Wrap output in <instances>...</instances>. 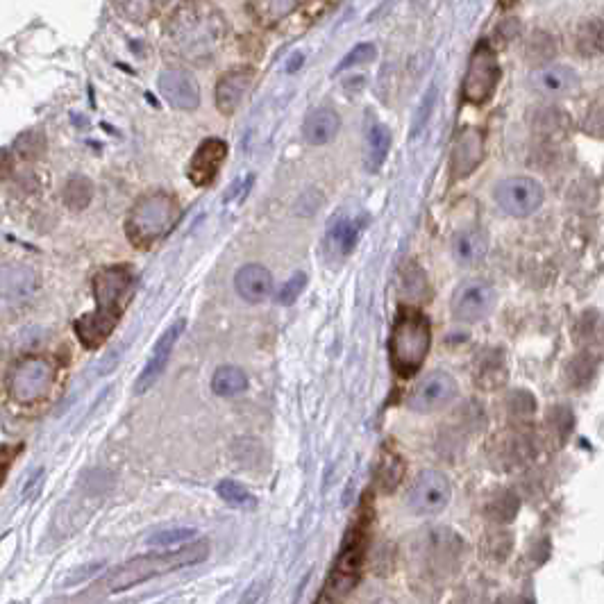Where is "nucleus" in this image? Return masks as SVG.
Listing matches in <instances>:
<instances>
[{"label": "nucleus", "mask_w": 604, "mask_h": 604, "mask_svg": "<svg viewBox=\"0 0 604 604\" xmlns=\"http://www.w3.org/2000/svg\"><path fill=\"white\" fill-rule=\"evenodd\" d=\"M182 330H184V321H178V323H173L169 330L162 334V337H159V341L155 343V348H153V355H150L148 364L144 366V371H141V375H139L137 389H134V391L146 393L159 380V375L164 373L166 364H169L171 352L175 348V343H178Z\"/></svg>", "instance_id": "obj_16"}, {"label": "nucleus", "mask_w": 604, "mask_h": 604, "mask_svg": "<svg viewBox=\"0 0 604 604\" xmlns=\"http://www.w3.org/2000/svg\"><path fill=\"white\" fill-rule=\"evenodd\" d=\"M545 191L534 178L514 175V178L502 180L496 187V203L505 209L509 216H530L543 205Z\"/></svg>", "instance_id": "obj_9"}, {"label": "nucleus", "mask_w": 604, "mask_h": 604, "mask_svg": "<svg viewBox=\"0 0 604 604\" xmlns=\"http://www.w3.org/2000/svg\"><path fill=\"white\" fill-rule=\"evenodd\" d=\"M180 214L178 200L164 191H153L132 205L128 221H125V232L134 248L144 250L162 241L178 225Z\"/></svg>", "instance_id": "obj_5"}, {"label": "nucleus", "mask_w": 604, "mask_h": 604, "mask_svg": "<svg viewBox=\"0 0 604 604\" xmlns=\"http://www.w3.org/2000/svg\"><path fill=\"white\" fill-rule=\"evenodd\" d=\"M532 85L543 96L561 98V96H568V94H573V91L580 89V75L570 69V66L552 64V66H545V69H539L534 73Z\"/></svg>", "instance_id": "obj_19"}, {"label": "nucleus", "mask_w": 604, "mask_h": 604, "mask_svg": "<svg viewBox=\"0 0 604 604\" xmlns=\"http://www.w3.org/2000/svg\"><path fill=\"white\" fill-rule=\"evenodd\" d=\"M577 48L582 55H600L602 53V23L593 21L584 25L577 35Z\"/></svg>", "instance_id": "obj_29"}, {"label": "nucleus", "mask_w": 604, "mask_h": 604, "mask_svg": "<svg viewBox=\"0 0 604 604\" xmlns=\"http://www.w3.org/2000/svg\"><path fill=\"white\" fill-rule=\"evenodd\" d=\"M586 130L595 134V137H600V130H602V107L600 105H595V119L586 121Z\"/></svg>", "instance_id": "obj_33"}, {"label": "nucleus", "mask_w": 604, "mask_h": 604, "mask_svg": "<svg viewBox=\"0 0 604 604\" xmlns=\"http://www.w3.org/2000/svg\"><path fill=\"white\" fill-rule=\"evenodd\" d=\"M484 159V132L475 125L461 130L450 153V175L452 180H466L482 166Z\"/></svg>", "instance_id": "obj_14"}, {"label": "nucleus", "mask_w": 604, "mask_h": 604, "mask_svg": "<svg viewBox=\"0 0 604 604\" xmlns=\"http://www.w3.org/2000/svg\"><path fill=\"white\" fill-rule=\"evenodd\" d=\"M37 273L23 264L0 266V300L25 302L37 293Z\"/></svg>", "instance_id": "obj_17"}, {"label": "nucleus", "mask_w": 604, "mask_h": 604, "mask_svg": "<svg viewBox=\"0 0 604 604\" xmlns=\"http://www.w3.org/2000/svg\"><path fill=\"white\" fill-rule=\"evenodd\" d=\"M514 3H516V0H500V5H502V7H511Z\"/></svg>", "instance_id": "obj_35"}, {"label": "nucleus", "mask_w": 604, "mask_h": 604, "mask_svg": "<svg viewBox=\"0 0 604 604\" xmlns=\"http://www.w3.org/2000/svg\"><path fill=\"white\" fill-rule=\"evenodd\" d=\"M359 234H362V223L357 218H337V223H332L327 232V250L334 257H348L357 246Z\"/></svg>", "instance_id": "obj_22"}, {"label": "nucleus", "mask_w": 604, "mask_h": 604, "mask_svg": "<svg viewBox=\"0 0 604 604\" xmlns=\"http://www.w3.org/2000/svg\"><path fill=\"white\" fill-rule=\"evenodd\" d=\"M216 493L221 496V500L228 502V505L239 507V509H250V507H255V502H257L253 493H250L246 486H241L234 480H225L218 484Z\"/></svg>", "instance_id": "obj_28"}, {"label": "nucleus", "mask_w": 604, "mask_h": 604, "mask_svg": "<svg viewBox=\"0 0 604 604\" xmlns=\"http://www.w3.org/2000/svg\"><path fill=\"white\" fill-rule=\"evenodd\" d=\"M432 346V325L416 307H400L389 337L391 368L400 377H414L421 371Z\"/></svg>", "instance_id": "obj_4"}, {"label": "nucleus", "mask_w": 604, "mask_h": 604, "mask_svg": "<svg viewBox=\"0 0 604 604\" xmlns=\"http://www.w3.org/2000/svg\"><path fill=\"white\" fill-rule=\"evenodd\" d=\"M55 364L46 357H23L10 375V396L19 405H32L41 400L55 382Z\"/></svg>", "instance_id": "obj_8"}, {"label": "nucleus", "mask_w": 604, "mask_h": 604, "mask_svg": "<svg viewBox=\"0 0 604 604\" xmlns=\"http://www.w3.org/2000/svg\"><path fill=\"white\" fill-rule=\"evenodd\" d=\"M234 287L246 302H264L273 293V275L262 264H246L234 275Z\"/></svg>", "instance_id": "obj_20"}, {"label": "nucleus", "mask_w": 604, "mask_h": 604, "mask_svg": "<svg viewBox=\"0 0 604 604\" xmlns=\"http://www.w3.org/2000/svg\"><path fill=\"white\" fill-rule=\"evenodd\" d=\"M209 557V543L207 541H196L189 545H180L178 550H169V552H155V555H144L137 559H130L128 564L119 566L112 570L100 586L107 593H119L125 589H132L141 582L153 580V577L173 573V570L187 568L200 564Z\"/></svg>", "instance_id": "obj_3"}, {"label": "nucleus", "mask_w": 604, "mask_h": 604, "mask_svg": "<svg viewBox=\"0 0 604 604\" xmlns=\"http://www.w3.org/2000/svg\"><path fill=\"white\" fill-rule=\"evenodd\" d=\"M255 73L253 69H234L228 75H223L216 85V107L218 112L230 116L239 109L243 96L248 94L253 85Z\"/></svg>", "instance_id": "obj_18"}, {"label": "nucleus", "mask_w": 604, "mask_h": 604, "mask_svg": "<svg viewBox=\"0 0 604 604\" xmlns=\"http://www.w3.org/2000/svg\"><path fill=\"white\" fill-rule=\"evenodd\" d=\"M452 255L459 264H477L486 255V239L480 230H461L452 239Z\"/></svg>", "instance_id": "obj_25"}, {"label": "nucleus", "mask_w": 604, "mask_h": 604, "mask_svg": "<svg viewBox=\"0 0 604 604\" xmlns=\"http://www.w3.org/2000/svg\"><path fill=\"white\" fill-rule=\"evenodd\" d=\"M368 523H371V514L362 511V516L350 527L346 539L341 543L339 557L334 561L332 575L325 586V595H330L332 600L350 593L357 586L359 577H362L368 548Z\"/></svg>", "instance_id": "obj_6"}, {"label": "nucleus", "mask_w": 604, "mask_h": 604, "mask_svg": "<svg viewBox=\"0 0 604 604\" xmlns=\"http://www.w3.org/2000/svg\"><path fill=\"white\" fill-rule=\"evenodd\" d=\"M169 39L182 57L203 62L214 57L225 41V21L205 0H187L171 16Z\"/></svg>", "instance_id": "obj_2"}, {"label": "nucleus", "mask_w": 604, "mask_h": 604, "mask_svg": "<svg viewBox=\"0 0 604 604\" xmlns=\"http://www.w3.org/2000/svg\"><path fill=\"white\" fill-rule=\"evenodd\" d=\"M228 157V144L223 139H205L191 155L187 175L196 187H209L221 173V166Z\"/></svg>", "instance_id": "obj_15"}, {"label": "nucleus", "mask_w": 604, "mask_h": 604, "mask_svg": "<svg viewBox=\"0 0 604 604\" xmlns=\"http://www.w3.org/2000/svg\"><path fill=\"white\" fill-rule=\"evenodd\" d=\"M450 496H452V489L446 475L439 471H423L418 473L414 484H411V489L407 493V502L414 514L432 516L448 507Z\"/></svg>", "instance_id": "obj_10"}, {"label": "nucleus", "mask_w": 604, "mask_h": 604, "mask_svg": "<svg viewBox=\"0 0 604 604\" xmlns=\"http://www.w3.org/2000/svg\"><path fill=\"white\" fill-rule=\"evenodd\" d=\"M16 450H10V455H7V452L3 450L0 452V484H3V480H5V473H7V468H10V464H12V455H14Z\"/></svg>", "instance_id": "obj_34"}, {"label": "nucleus", "mask_w": 604, "mask_h": 604, "mask_svg": "<svg viewBox=\"0 0 604 604\" xmlns=\"http://www.w3.org/2000/svg\"><path fill=\"white\" fill-rule=\"evenodd\" d=\"M305 287H307V275H305V273H296V275H293V278L280 289V293H278V302H280V305H284V307L293 305V302H296V300L300 298V293L305 291Z\"/></svg>", "instance_id": "obj_31"}, {"label": "nucleus", "mask_w": 604, "mask_h": 604, "mask_svg": "<svg viewBox=\"0 0 604 604\" xmlns=\"http://www.w3.org/2000/svg\"><path fill=\"white\" fill-rule=\"evenodd\" d=\"M134 291V273L130 266H109L96 273L94 298L96 309L75 321V334L80 343L89 350H96L109 339L116 323L128 307Z\"/></svg>", "instance_id": "obj_1"}, {"label": "nucleus", "mask_w": 604, "mask_h": 604, "mask_svg": "<svg viewBox=\"0 0 604 604\" xmlns=\"http://www.w3.org/2000/svg\"><path fill=\"white\" fill-rule=\"evenodd\" d=\"M196 536V530L191 527H178V530H166V532H157L148 539V545H157V548H169V545H180L187 543Z\"/></svg>", "instance_id": "obj_30"}, {"label": "nucleus", "mask_w": 604, "mask_h": 604, "mask_svg": "<svg viewBox=\"0 0 604 604\" xmlns=\"http://www.w3.org/2000/svg\"><path fill=\"white\" fill-rule=\"evenodd\" d=\"M298 0H250V12L262 25H275L296 10Z\"/></svg>", "instance_id": "obj_26"}, {"label": "nucleus", "mask_w": 604, "mask_h": 604, "mask_svg": "<svg viewBox=\"0 0 604 604\" xmlns=\"http://www.w3.org/2000/svg\"><path fill=\"white\" fill-rule=\"evenodd\" d=\"M159 94L164 96L166 103L182 112H194L200 105V87L194 75L180 66H166L159 73Z\"/></svg>", "instance_id": "obj_13"}, {"label": "nucleus", "mask_w": 604, "mask_h": 604, "mask_svg": "<svg viewBox=\"0 0 604 604\" xmlns=\"http://www.w3.org/2000/svg\"><path fill=\"white\" fill-rule=\"evenodd\" d=\"M405 477V461L393 448H384L380 452V461L375 468V484L382 493H393Z\"/></svg>", "instance_id": "obj_23"}, {"label": "nucleus", "mask_w": 604, "mask_h": 604, "mask_svg": "<svg viewBox=\"0 0 604 604\" xmlns=\"http://www.w3.org/2000/svg\"><path fill=\"white\" fill-rule=\"evenodd\" d=\"M457 391H459V384L455 377H452L448 371H434L430 375H425L423 380L416 384L407 400V405L409 409L421 411V414H432V411L448 407L450 402L457 398Z\"/></svg>", "instance_id": "obj_12"}, {"label": "nucleus", "mask_w": 604, "mask_h": 604, "mask_svg": "<svg viewBox=\"0 0 604 604\" xmlns=\"http://www.w3.org/2000/svg\"><path fill=\"white\" fill-rule=\"evenodd\" d=\"M371 60H375V46L373 44H359L357 48L350 50L348 57L339 64L337 71H346V69H350V66L366 64V62H371Z\"/></svg>", "instance_id": "obj_32"}, {"label": "nucleus", "mask_w": 604, "mask_h": 604, "mask_svg": "<svg viewBox=\"0 0 604 604\" xmlns=\"http://www.w3.org/2000/svg\"><path fill=\"white\" fill-rule=\"evenodd\" d=\"M341 130V116L334 109H314L312 114H307L305 123H302V134H305L307 144L312 146H325L337 137Z\"/></svg>", "instance_id": "obj_21"}, {"label": "nucleus", "mask_w": 604, "mask_h": 604, "mask_svg": "<svg viewBox=\"0 0 604 604\" xmlns=\"http://www.w3.org/2000/svg\"><path fill=\"white\" fill-rule=\"evenodd\" d=\"M389 150H391V132L387 130V125L373 123L366 134V157H364L366 169L371 173L380 171L384 162H387Z\"/></svg>", "instance_id": "obj_24"}, {"label": "nucleus", "mask_w": 604, "mask_h": 604, "mask_svg": "<svg viewBox=\"0 0 604 604\" xmlns=\"http://www.w3.org/2000/svg\"><path fill=\"white\" fill-rule=\"evenodd\" d=\"M500 82V62L496 50L491 48L489 41H480L475 46L471 60H468V71L464 78L461 94L468 105L482 107L489 103L496 94Z\"/></svg>", "instance_id": "obj_7"}, {"label": "nucleus", "mask_w": 604, "mask_h": 604, "mask_svg": "<svg viewBox=\"0 0 604 604\" xmlns=\"http://www.w3.org/2000/svg\"><path fill=\"white\" fill-rule=\"evenodd\" d=\"M496 305V289L486 280H466L452 293V316L461 323H477Z\"/></svg>", "instance_id": "obj_11"}, {"label": "nucleus", "mask_w": 604, "mask_h": 604, "mask_svg": "<svg viewBox=\"0 0 604 604\" xmlns=\"http://www.w3.org/2000/svg\"><path fill=\"white\" fill-rule=\"evenodd\" d=\"M248 377L237 366H221L212 377V391L221 398L237 396V393L246 391Z\"/></svg>", "instance_id": "obj_27"}]
</instances>
